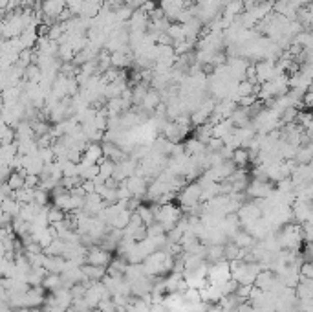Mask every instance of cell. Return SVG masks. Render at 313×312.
<instances>
[{"label":"cell","mask_w":313,"mask_h":312,"mask_svg":"<svg viewBox=\"0 0 313 312\" xmlns=\"http://www.w3.org/2000/svg\"><path fill=\"white\" fill-rule=\"evenodd\" d=\"M50 191H46V189H41V188H35L33 189V204H37V206H50Z\"/></svg>","instance_id":"16"},{"label":"cell","mask_w":313,"mask_h":312,"mask_svg":"<svg viewBox=\"0 0 313 312\" xmlns=\"http://www.w3.org/2000/svg\"><path fill=\"white\" fill-rule=\"evenodd\" d=\"M125 186L128 188V191H130V195L134 198H143L147 193V180L143 178V176H137V174H132V176H128L127 180H125Z\"/></svg>","instance_id":"4"},{"label":"cell","mask_w":313,"mask_h":312,"mask_svg":"<svg viewBox=\"0 0 313 312\" xmlns=\"http://www.w3.org/2000/svg\"><path fill=\"white\" fill-rule=\"evenodd\" d=\"M205 312H229V310H227V308H223V307H220V305L216 303V305H209Z\"/></svg>","instance_id":"28"},{"label":"cell","mask_w":313,"mask_h":312,"mask_svg":"<svg viewBox=\"0 0 313 312\" xmlns=\"http://www.w3.org/2000/svg\"><path fill=\"white\" fill-rule=\"evenodd\" d=\"M20 202L17 200V198L11 195V197H8V198H4V200L0 202V210L4 211V213H8L11 219H15V217H18V213H20Z\"/></svg>","instance_id":"10"},{"label":"cell","mask_w":313,"mask_h":312,"mask_svg":"<svg viewBox=\"0 0 313 312\" xmlns=\"http://www.w3.org/2000/svg\"><path fill=\"white\" fill-rule=\"evenodd\" d=\"M84 261H87L88 265L103 266V268H106V266L110 265V261H112V253L106 252V250H103V248H99L97 244H94V246H90L87 250V257H84Z\"/></svg>","instance_id":"2"},{"label":"cell","mask_w":313,"mask_h":312,"mask_svg":"<svg viewBox=\"0 0 313 312\" xmlns=\"http://www.w3.org/2000/svg\"><path fill=\"white\" fill-rule=\"evenodd\" d=\"M161 103V96H159V92L154 90V88H149L145 94V97H143V101H141L139 109L143 110V112H147V114H152L154 112L156 107Z\"/></svg>","instance_id":"7"},{"label":"cell","mask_w":313,"mask_h":312,"mask_svg":"<svg viewBox=\"0 0 313 312\" xmlns=\"http://www.w3.org/2000/svg\"><path fill=\"white\" fill-rule=\"evenodd\" d=\"M101 149H103V156L104 158H108V160H112L113 164H118V162H121V160H125L127 158V152L123 151V149H119L116 143H112V142H104L103 140V143H101Z\"/></svg>","instance_id":"5"},{"label":"cell","mask_w":313,"mask_h":312,"mask_svg":"<svg viewBox=\"0 0 313 312\" xmlns=\"http://www.w3.org/2000/svg\"><path fill=\"white\" fill-rule=\"evenodd\" d=\"M311 143H308V145L304 147H299V151H297L295 158L293 160L297 162V164H311Z\"/></svg>","instance_id":"18"},{"label":"cell","mask_w":313,"mask_h":312,"mask_svg":"<svg viewBox=\"0 0 313 312\" xmlns=\"http://www.w3.org/2000/svg\"><path fill=\"white\" fill-rule=\"evenodd\" d=\"M229 277H231V272H229V261L222 259V261H216V263H209L207 281L211 284H222L223 281H227Z\"/></svg>","instance_id":"1"},{"label":"cell","mask_w":313,"mask_h":312,"mask_svg":"<svg viewBox=\"0 0 313 312\" xmlns=\"http://www.w3.org/2000/svg\"><path fill=\"white\" fill-rule=\"evenodd\" d=\"M231 241H233V243H235L238 248H244V250H251V248H253L254 244H257V239L251 237V235L247 233V231H244L242 228L238 229V231H236L235 235H233Z\"/></svg>","instance_id":"9"},{"label":"cell","mask_w":313,"mask_h":312,"mask_svg":"<svg viewBox=\"0 0 313 312\" xmlns=\"http://www.w3.org/2000/svg\"><path fill=\"white\" fill-rule=\"evenodd\" d=\"M64 241L63 239H57L55 237L53 241H51L50 244H48V246L44 248V250H42V252L46 253V255H61L63 257V252H64Z\"/></svg>","instance_id":"17"},{"label":"cell","mask_w":313,"mask_h":312,"mask_svg":"<svg viewBox=\"0 0 313 312\" xmlns=\"http://www.w3.org/2000/svg\"><path fill=\"white\" fill-rule=\"evenodd\" d=\"M244 11H245V8H244V2H242V0H229V2H225V4H223V11H222V13L227 15V17L236 18L238 15L244 13Z\"/></svg>","instance_id":"14"},{"label":"cell","mask_w":313,"mask_h":312,"mask_svg":"<svg viewBox=\"0 0 313 312\" xmlns=\"http://www.w3.org/2000/svg\"><path fill=\"white\" fill-rule=\"evenodd\" d=\"M41 287L44 290H48V292H55V290H59L64 287L63 277H61V274H46Z\"/></svg>","instance_id":"12"},{"label":"cell","mask_w":313,"mask_h":312,"mask_svg":"<svg viewBox=\"0 0 313 312\" xmlns=\"http://www.w3.org/2000/svg\"><path fill=\"white\" fill-rule=\"evenodd\" d=\"M46 217H48V224H57V222H61V220H64V217H66V213H64L63 210H59V207L55 206H48V210H46Z\"/></svg>","instance_id":"19"},{"label":"cell","mask_w":313,"mask_h":312,"mask_svg":"<svg viewBox=\"0 0 313 312\" xmlns=\"http://www.w3.org/2000/svg\"><path fill=\"white\" fill-rule=\"evenodd\" d=\"M97 310L99 312H113L116 310V303H113L112 296H108V298H103L99 303H97Z\"/></svg>","instance_id":"22"},{"label":"cell","mask_w":313,"mask_h":312,"mask_svg":"<svg viewBox=\"0 0 313 312\" xmlns=\"http://www.w3.org/2000/svg\"><path fill=\"white\" fill-rule=\"evenodd\" d=\"M18 42H20V46L24 48H27V50H32L33 46L37 44V41H39V33H37V28H26L20 35L17 37Z\"/></svg>","instance_id":"8"},{"label":"cell","mask_w":313,"mask_h":312,"mask_svg":"<svg viewBox=\"0 0 313 312\" xmlns=\"http://www.w3.org/2000/svg\"><path fill=\"white\" fill-rule=\"evenodd\" d=\"M154 2H161V0H154Z\"/></svg>","instance_id":"29"},{"label":"cell","mask_w":313,"mask_h":312,"mask_svg":"<svg viewBox=\"0 0 313 312\" xmlns=\"http://www.w3.org/2000/svg\"><path fill=\"white\" fill-rule=\"evenodd\" d=\"M136 213L139 215L141 222H143V226H149L154 222V215H152V210H150V206H145V204H139L136 210Z\"/></svg>","instance_id":"20"},{"label":"cell","mask_w":313,"mask_h":312,"mask_svg":"<svg viewBox=\"0 0 313 312\" xmlns=\"http://www.w3.org/2000/svg\"><path fill=\"white\" fill-rule=\"evenodd\" d=\"M41 210L42 207L33 204V202H30V204H22V206H20V213H18V219H22L24 222H32V220L41 213Z\"/></svg>","instance_id":"13"},{"label":"cell","mask_w":313,"mask_h":312,"mask_svg":"<svg viewBox=\"0 0 313 312\" xmlns=\"http://www.w3.org/2000/svg\"><path fill=\"white\" fill-rule=\"evenodd\" d=\"M143 2H145V0H125V6L130 8L132 11H136V9H139L141 6H143Z\"/></svg>","instance_id":"27"},{"label":"cell","mask_w":313,"mask_h":312,"mask_svg":"<svg viewBox=\"0 0 313 312\" xmlns=\"http://www.w3.org/2000/svg\"><path fill=\"white\" fill-rule=\"evenodd\" d=\"M13 197L17 198L20 204H30V202H33V189L24 186V188L13 191Z\"/></svg>","instance_id":"21"},{"label":"cell","mask_w":313,"mask_h":312,"mask_svg":"<svg viewBox=\"0 0 313 312\" xmlns=\"http://www.w3.org/2000/svg\"><path fill=\"white\" fill-rule=\"evenodd\" d=\"M299 277H300V279H313V266H311V263H300V266H299Z\"/></svg>","instance_id":"24"},{"label":"cell","mask_w":313,"mask_h":312,"mask_svg":"<svg viewBox=\"0 0 313 312\" xmlns=\"http://www.w3.org/2000/svg\"><path fill=\"white\" fill-rule=\"evenodd\" d=\"M81 270L88 281H101L104 277V274H106V268H103V266L88 265V263H84V265L81 266Z\"/></svg>","instance_id":"11"},{"label":"cell","mask_w":313,"mask_h":312,"mask_svg":"<svg viewBox=\"0 0 313 312\" xmlns=\"http://www.w3.org/2000/svg\"><path fill=\"white\" fill-rule=\"evenodd\" d=\"M251 289H253V284H238V287H236V290H235V294L244 303H247V301H249V296H251Z\"/></svg>","instance_id":"23"},{"label":"cell","mask_w":313,"mask_h":312,"mask_svg":"<svg viewBox=\"0 0 313 312\" xmlns=\"http://www.w3.org/2000/svg\"><path fill=\"white\" fill-rule=\"evenodd\" d=\"M231 162L238 167V169H244L245 165L249 164V152H247V149H244V147L235 149L231 156Z\"/></svg>","instance_id":"15"},{"label":"cell","mask_w":313,"mask_h":312,"mask_svg":"<svg viewBox=\"0 0 313 312\" xmlns=\"http://www.w3.org/2000/svg\"><path fill=\"white\" fill-rule=\"evenodd\" d=\"M81 188H82V191L87 193H96V184H94V180H82L81 182Z\"/></svg>","instance_id":"26"},{"label":"cell","mask_w":313,"mask_h":312,"mask_svg":"<svg viewBox=\"0 0 313 312\" xmlns=\"http://www.w3.org/2000/svg\"><path fill=\"white\" fill-rule=\"evenodd\" d=\"M158 8V6H156V2L154 0H145V2H143V6H141V11H143V13H147V15H150L152 13V11H154V9Z\"/></svg>","instance_id":"25"},{"label":"cell","mask_w":313,"mask_h":312,"mask_svg":"<svg viewBox=\"0 0 313 312\" xmlns=\"http://www.w3.org/2000/svg\"><path fill=\"white\" fill-rule=\"evenodd\" d=\"M273 186L269 180H251L245 188V197L249 198H266L269 197V193L273 191Z\"/></svg>","instance_id":"3"},{"label":"cell","mask_w":313,"mask_h":312,"mask_svg":"<svg viewBox=\"0 0 313 312\" xmlns=\"http://www.w3.org/2000/svg\"><path fill=\"white\" fill-rule=\"evenodd\" d=\"M103 158V149H101V143L97 142H90L84 145L82 149V162H88V164H97V162Z\"/></svg>","instance_id":"6"}]
</instances>
